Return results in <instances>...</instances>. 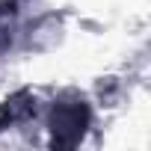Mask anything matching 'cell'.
Returning a JSON list of instances; mask_svg holds the SVG:
<instances>
[{
    "label": "cell",
    "instance_id": "6da1fadb",
    "mask_svg": "<svg viewBox=\"0 0 151 151\" xmlns=\"http://www.w3.org/2000/svg\"><path fill=\"white\" fill-rule=\"evenodd\" d=\"M89 124V107L74 98V101H59L50 107V130H53V145H77L83 130Z\"/></svg>",
    "mask_w": 151,
    "mask_h": 151
},
{
    "label": "cell",
    "instance_id": "7a4b0ae2",
    "mask_svg": "<svg viewBox=\"0 0 151 151\" xmlns=\"http://www.w3.org/2000/svg\"><path fill=\"white\" fill-rule=\"evenodd\" d=\"M3 12H6V3H0V18H3Z\"/></svg>",
    "mask_w": 151,
    "mask_h": 151
}]
</instances>
